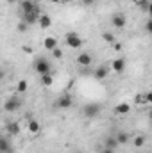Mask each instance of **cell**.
Segmentation results:
<instances>
[{"mask_svg": "<svg viewBox=\"0 0 152 153\" xmlns=\"http://www.w3.org/2000/svg\"><path fill=\"white\" fill-rule=\"evenodd\" d=\"M34 70H36V73L39 76L47 75V73H52V66H50L48 59H43V57H39V59L34 61Z\"/></svg>", "mask_w": 152, "mask_h": 153, "instance_id": "cell-1", "label": "cell"}, {"mask_svg": "<svg viewBox=\"0 0 152 153\" xmlns=\"http://www.w3.org/2000/svg\"><path fill=\"white\" fill-rule=\"evenodd\" d=\"M54 105H56V109H61V111L70 109V107L74 105V98H72L70 94H61V96L54 102Z\"/></svg>", "mask_w": 152, "mask_h": 153, "instance_id": "cell-2", "label": "cell"}, {"mask_svg": "<svg viewBox=\"0 0 152 153\" xmlns=\"http://www.w3.org/2000/svg\"><path fill=\"white\" fill-rule=\"evenodd\" d=\"M82 112H84V116L88 119H93V117H97V116L100 114V105L99 103H86L84 109H82Z\"/></svg>", "mask_w": 152, "mask_h": 153, "instance_id": "cell-3", "label": "cell"}, {"mask_svg": "<svg viewBox=\"0 0 152 153\" xmlns=\"http://www.w3.org/2000/svg\"><path fill=\"white\" fill-rule=\"evenodd\" d=\"M65 41H66V45L70 46V48H81L82 46V39L79 38V34L77 32H68L66 34V38H65Z\"/></svg>", "mask_w": 152, "mask_h": 153, "instance_id": "cell-4", "label": "cell"}, {"mask_svg": "<svg viewBox=\"0 0 152 153\" xmlns=\"http://www.w3.org/2000/svg\"><path fill=\"white\" fill-rule=\"evenodd\" d=\"M39 11H31V13H23L22 14V20L25 22V23H29V25H34V23H39Z\"/></svg>", "mask_w": 152, "mask_h": 153, "instance_id": "cell-5", "label": "cell"}, {"mask_svg": "<svg viewBox=\"0 0 152 153\" xmlns=\"http://www.w3.org/2000/svg\"><path fill=\"white\" fill-rule=\"evenodd\" d=\"M20 100L18 98H14V96H11L9 100H5V103H4V111L5 112H14V111H18L20 109Z\"/></svg>", "mask_w": 152, "mask_h": 153, "instance_id": "cell-6", "label": "cell"}, {"mask_svg": "<svg viewBox=\"0 0 152 153\" xmlns=\"http://www.w3.org/2000/svg\"><path fill=\"white\" fill-rule=\"evenodd\" d=\"M125 23H127V20H125V16L122 13H116V14L111 16V25H113L114 29H123Z\"/></svg>", "mask_w": 152, "mask_h": 153, "instance_id": "cell-7", "label": "cell"}, {"mask_svg": "<svg viewBox=\"0 0 152 153\" xmlns=\"http://www.w3.org/2000/svg\"><path fill=\"white\" fill-rule=\"evenodd\" d=\"M91 62H93L91 53H88V52H81V53L77 55V64H79V66H90Z\"/></svg>", "mask_w": 152, "mask_h": 153, "instance_id": "cell-8", "label": "cell"}, {"mask_svg": "<svg viewBox=\"0 0 152 153\" xmlns=\"http://www.w3.org/2000/svg\"><path fill=\"white\" fill-rule=\"evenodd\" d=\"M111 70H113L114 73H122L123 70H125V59H122V57H116L111 61Z\"/></svg>", "mask_w": 152, "mask_h": 153, "instance_id": "cell-9", "label": "cell"}, {"mask_svg": "<svg viewBox=\"0 0 152 153\" xmlns=\"http://www.w3.org/2000/svg\"><path fill=\"white\" fill-rule=\"evenodd\" d=\"M129 112H131V105H129L127 102H122V103L114 105V114L123 116V114H129Z\"/></svg>", "mask_w": 152, "mask_h": 153, "instance_id": "cell-10", "label": "cell"}, {"mask_svg": "<svg viewBox=\"0 0 152 153\" xmlns=\"http://www.w3.org/2000/svg\"><path fill=\"white\" fill-rule=\"evenodd\" d=\"M20 123H16V121H11V123H7V126H5V134H9V135H18L20 134Z\"/></svg>", "mask_w": 152, "mask_h": 153, "instance_id": "cell-11", "label": "cell"}, {"mask_svg": "<svg viewBox=\"0 0 152 153\" xmlns=\"http://www.w3.org/2000/svg\"><path fill=\"white\" fill-rule=\"evenodd\" d=\"M20 7H22V14L23 13H31V11H36L38 7H36V4H34V0H25V2H22L20 4Z\"/></svg>", "mask_w": 152, "mask_h": 153, "instance_id": "cell-12", "label": "cell"}, {"mask_svg": "<svg viewBox=\"0 0 152 153\" xmlns=\"http://www.w3.org/2000/svg\"><path fill=\"white\" fill-rule=\"evenodd\" d=\"M43 48L45 50H54V48H57V39L56 38H52V36H48V38H45L43 39Z\"/></svg>", "mask_w": 152, "mask_h": 153, "instance_id": "cell-13", "label": "cell"}, {"mask_svg": "<svg viewBox=\"0 0 152 153\" xmlns=\"http://www.w3.org/2000/svg\"><path fill=\"white\" fill-rule=\"evenodd\" d=\"M93 75H95V78H99V80H104V78H108V75H109V68L108 66H99Z\"/></svg>", "mask_w": 152, "mask_h": 153, "instance_id": "cell-14", "label": "cell"}, {"mask_svg": "<svg viewBox=\"0 0 152 153\" xmlns=\"http://www.w3.org/2000/svg\"><path fill=\"white\" fill-rule=\"evenodd\" d=\"M104 144H106V148H111V150H114V148H118V146H120V143H118V139H116V135H108V137H106V143H104Z\"/></svg>", "mask_w": 152, "mask_h": 153, "instance_id": "cell-15", "label": "cell"}, {"mask_svg": "<svg viewBox=\"0 0 152 153\" xmlns=\"http://www.w3.org/2000/svg\"><path fill=\"white\" fill-rule=\"evenodd\" d=\"M50 25H52V18L48 14H41L39 16V27L47 30V29H50Z\"/></svg>", "mask_w": 152, "mask_h": 153, "instance_id": "cell-16", "label": "cell"}, {"mask_svg": "<svg viewBox=\"0 0 152 153\" xmlns=\"http://www.w3.org/2000/svg\"><path fill=\"white\" fill-rule=\"evenodd\" d=\"M27 128H29V134H38L39 128H41V125H39L36 119H29V123H27Z\"/></svg>", "mask_w": 152, "mask_h": 153, "instance_id": "cell-17", "label": "cell"}, {"mask_svg": "<svg viewBox=\"0 0 152 153\" xmlns=\"http://www.w3.org/2000/svg\"><path fill=\"white\" fill-rule=\"evenodd\" d=\"M0 152L2 153H11V143H9V139H7L5 135L0 139Z\"/></svg>", "mask_w": 152, "mask_h": 153, "instance_id": "cell-18", "label": "cell"}, {"mask_svg": "<svg viewBox=\"0 0 152 153\" xmlns=\"http://www.w3.org/2000/svg\"><path fill=\"white\" fill-rule=\"evenodd\" d=\"M52 84H54V76H52V73L41 75V85H43V87H50Z\"/></svg>", "mask_w": 152, "mask_h": 153, "instance_id": "cell-19", "label": "cell"}, {"mask_svg": "<svg viewBox=\"0 0 152 153\" xmlns=\"http://www.w3.org/2000/svg\"><path fill=\"white\" fill-rule=\"evenodd\" d=\"M114 135H116V139H118L120 144H127V143H129V134H127V132H122V130H120V132H116Z\"/></svg>", "mask_w": 152, "mask_h": 153, "instance_id": "cell-20", "label": "cell"}, {"mask_svg": "<svg viewBox=\"0 0 152 153\" xmlns=\"http://www.w3.org/2000/svg\"><path fill=\"white\" fill-rule=\"evenodd\" d=\"M102 39H104L106 43H111V45H114V43H116V38H114V34H113V32H109V30L102 32Z\"/></svg>", "mask_w": 152, "mask_h": 153, "instance_id": "cell-21", "label": "cell"}, {"mask_svg": "<svg viewBox=\"0 0 152 153\" xmlns=\"http://www.w3.org/2000/svg\"><path fill=\"white\" fill-rule=\"evenodd\" d=\"M132 143H134V146H136V148H141V146L147 143V139H145V135H143V134H140V135H136V137H134V141H132Z\"/></svg>", "mask_w": 152, "mask_h": 153, "instance_id": "cell-22", "label": "cell"}, {"mask_svg": "<svg viewBox=\"0 0 152 153\" xmlns=\"http://www.w3.org/2000/svg\"><path fill=\"white\" fill-rule=\"evenodd\" d=\"M27 87H29V85H27V80H20V82H18V85H16V93L23 94V93L27 91Z\"/></svg>", "mask_w": 152, "mask_h": 153, "instance_id": "cell-23", "label": "cell"}, {"mask_svg": "<svg viewBox=\"0 0 152 153\" xmlns=\"http://www.w3.org/2000/svg\"><path fill=\"white\" fill-rule=\"evenodd\" d=\"M136 5H138L141 11H147V13H149V7H150V0H141V2H140V4H136Z\"/></svg>", "mask_w": 152, "mask_h": 153, "instance_id": "cell-24", "label": "cell"}, {"mask_svg": "<svg viewBox=\"0 0 152 153\" xmlns=\"http://www.w3.org/2000/svg\"><path fill=\"white\" fill-rule=\"evenodd\" d=\"M52 57H54V59H63V50H61L59 46L54 48V50H52Z\"/></svg>", "mask_w": 152, "mask_h": 153, "instance_id": "cell-25", "label": "cell"}, {"mask_svg": "<svg viewBox=\"0 0 152 153\" xmlns=\"http://www.w3.org/2000/svg\"><path fill=\"white\" fill-rule=\"evenodd\" d=\"M27 29H29V23H25V22L22 20V22L18 23V30H20V32H25Z\"/></svg>", "mask_w": 152, "mask_h": 153, "instance_id": "cell-26", "label": "cell"}, {"mask_svg": "<svg viewBox=\"0 0 152 153\" xmlns=\"http://www.w3.org/2000/svg\"><path fill=\"white\" fill-rule=\"evenodd\" d=\"M145 30H147L149 34H152V18L150 20H147V23H145Z\"/></svg>", "mask_w": 152, "mask_h": 153, "instance_id": "cell-27", "label": "cell"}, {"mask_svg": "<svg viewBox=\"0 0 152 153\" xmlns=\"http://www.w3.org/2000/svg\"><path fill=\"white\" fill-rule=\"evenodd\" d=\"M145 103H152V91H149L145 94Z\"/></svg>", "mask_w": 152, "mask_h": 153, "instance_id": "cell-28", "label": "cell"}, {"mask_svg": "<svg viewBox=\"0 0 152 153\" xmlns=\"http://www.w3.org/2000/svg\"><path fill=\"white\" fill-rule=\"evenodd\" d=\"M95 2H97V0H82V4H84V5H88V7L95 5Z\"/></svg>", "mask_w": 152, "mask_h": 153, "instance_id": "cell-29", "label": "cell"}, {"mask_svg": "<svg viewBox=\"0 0 152 153\" xmlns=\"http://www.w3.org/2000/svg\"><path fill=\"white\" fill-rule=\"evenodd\" d=\"M113 48H114V50H116V52H120V50H122L123 46H122V43H118V41H116V43H114V45H113Z\"/></svg>", "mask_w": 152, "mask_h": 153, "instance_id": "cell-30", "label": "cell"}, {"mask_svg": "<svg viewBox=\"0 0 152 153\" xmlns=\"http://www.w3.org/2000/svg\"><path fill=\"white\" fill-rule=\"evenodd\" d=\"M99 153H114V150H111V148H106V146H104V148H102Z\"/></svg>", "mask_w": 152, "mask_h": 153, "instance_id": "cell-31", "label": "cell"}, {"mask_svg": "<svg viewBox=\"0 0 152 153\" xmlns=\"http://www.w3.org/2000/svg\"><path fill=\"white\" fill-rule=\"evenodd\" d=\"M23 53H32V48L25 45V46H23Z\"/></svg>", "mask_w": 152, "mask_h": 153, "instance_id": "cell-32", "label": "cell"}, {"mask_svg": "<svg viewBox=\"0 0 152 153\" xmlns=\"http://www.w3.org/2000/svg\"><path fill=\"white\" fill-rule=\"evenodd\" d=\"M149 16L152 18V2H150V7H149Z\"/></svg>", "mask_w": 152, "mask_h": 153, "instance_id": "cell-33", "label": "cell"}, {"mask_svg": "<svg viewBox=\"0 0 152 153\" xmlns=\"http://www.w3.org/2000/svg\"><path fill=\"white\" fill-rule=\"evenodd\" d=\"M50 2H52V4H61L63 0H50Z\"/></svg>", "mask_w": 152, "mask_h": 153, "instance_id": "cell-34", "label": "cell"}, {"mask_svg": "<svg viewBox=\"0 0 152 153\" xmlns=\"http://www.w3.org/2000/svg\"><path fill=\"white\" fill-rule=\"evenodd\" d=\"M132 2H134V4H140V2H141V0H132Z\"/></svg>", "mask_w": 152, "mask_h": 153, "instance_id": "cell-35", "label": "cell"}, {"mask_svg": "<svg viewBox=\"0 0 152 153\" xmlns=\"http://www.w3.org/2000/svg\"><path fill=\"white\" fill-rule=\"evenodd\" d=\"M16 2H20V4H22V2H25V0H16Z\"/></svg>", "mask_w": 152, "mask_h": 153, "instance_id": "cell-36", "label": "cell"}]
</instances>
